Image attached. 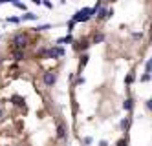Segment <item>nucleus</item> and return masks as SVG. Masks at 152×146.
Listing matches in <instances>:
<instances>
[{
    "mask_svg": "<svg viewBox=\"0 0 152 146\" xmlns=\"http://www.w3.org/2000/svg\"><path fill=\"white\" fill-rule=\"evenodd\" d=\"M95 13H97V9H95V7H83L81 11H77V13L73 15L72 20H75V22H88Z\"/></svg>",
    "mask_w": 152,
    "mask_h": 146,
    "instance_id": "f257e3e1",
    "label": "nucleus"
},
{
    "mask_svg": "<svg viewBox=\"0 0 152 146\" xmlns=\"http://www.w3.org/2000/svg\"><path fill=\"white\" fill-rule=\"evenodd\" d=\"M11 42H13L15 49H24V48H26L28 44H29V37H28L26 33H17V35L13 37Z\"/></svg>",
    "mask_w": 152,
    "mask_h": 146,
    "instance_id": "f03ea898",
    "label": "nucleus"
},
{
    "mask_svg": "<svg viewBox=\"0 0 152 146\" xmlns=\"http://www.w3.org/2000/svg\"><path fill=\"white\" fill-rule=\"evenodd\" d=\"M40 53H42L44 57H48V59H60V57H64L62 46H53V48H50V49H42Z\"/></svg>",
    "mask_w": 152,
    "mask_h": 146,
    "instance_id": "7ed1b4c3",
    "label": "nucleus"
},
{
    "mask_svg": "<svg viewBox=\"0 0 152 146\" xmlns=\"http://www.w3.org/2000/svg\"><path fill=\"white\" fill-rule=\"evenodd\" d=\"M42 82L46 84V86H53L55 82H57V73L55 71H48L42 75Z\"/></svg>",
    "mask_w": 152,
    "mask_h": 146,
    "instance_id": "20e7f679",
    "label": "nucleus"
},
{
    "mask_svg": "<svg viewBox=\"0 0 152 146\" xmlns=\"http://www.w3.org/2000/svg\"><path fill=\"white\" fill-rule=\"evenodd\" d=\"M90 48V42L88 40H81V42H73V49H77V51H86V49Z\"/></svg>",
    "mask_w": 152,
    "mask_h": 146,
    "instance_id": "39448f33",
    "label": "nucleus"
},
{
    "mask_svg": "<svg viewBox=\"0 0 152 146\" xmlns=\"http://www.w3.org/2000/svg\"><path fill=\"white\" fill-rule=\"evenodd\" d=\"M108 13H110V9H106V7L101 6V7L97 9V13H95V17H97L99 20H105V18H108Z\"/></svg>",
    "mask_w": 152,
    "mask_h": 146,
    "instance_id": "423d86ee",
    "label": "nucleus"
},
{
    "mask_svg": "<svg viewBox=\"0 0 152 146\" xmlns=\"http://www.w3.org/2000/svg\"><path fill=\"white\" fill-rule=\"evenodd\" d=\"M57 137L59 139H66V126H64L62 122L57 124Z\"/></svg>",
    "mask_w": 152,
    "mask_h": 146,
    "instance_id": "0eeeda50",
    "label": "nucleus"
},
{
    "mask_svg": "<svg viewBox=\"0 0 152 146\" xmlns=\"http://www.w3.org/2000/svg\"><path fill=\"white\" fill-rule=\"evenodd\" d=\"M88 55H86V53H83V55H81V60H79V73L81 71H83V68L86 66V64H88Z\"/></svg>",
    "mask_w": 152,
    "mask_h": 146,
    "instance_id": "6e6552de",
    "label": "nucleus"
},
{
    "mask_svg": "<svg viewBox=\"0 0 152 146\" xmlns=\"http://www.w3.org/2000/svg\"><path fill=\"white\" fill-rule=\"evenodd\" d=\"M132 108H134V100L128 97V99H126L125 102H123V110H126V112L130 113V112H132Z\"/></svg>",
    "mask_w": 152,
    "mask_h": 146,
    "instance_id": "1a4fd4ad",
    "label": "nucleus"
},
{
    "mask_svg": "<svg viewBox=\"0 0 152 146\" xmlns=\"http://www.w3.org/2000/svg\"><path fill=\"white\" fill-rule=\"evenodd\" d=\"M13 60H17V62L24 60V51H22V49H15V51H13Z\"/></svg>",
    "mask_w": 152,
    "mask_h": 146,
    "instance_id": "9d476101",
    "label": "nucleus"
},
{
    "mask_svg": "<svg viewBox=\"0 0 152 146\" xmlns=\"http://www.w3.org/2000/svg\"><path fill=\"white\" fill-rule=\"evenodd\" d=\"M72 42H73V38H72V35H70V33L66 35V37H62V38L57 40V44H72Z\"/></svg>",
    "mask_w": 152,
    "mask_h": 146,
    "instance_id": "9b49d317",
    "label": "nucleus"
},
{
    "mask_svg": "<svg viewBox=\"0 0 152 146\" xmlns=\"http://www.w3.org/2000/svg\"><path fill=\"white\" fill-rule=\"evenodd\" d=\"M130 122H132V117H126V119H123V120H121V128H123L125 132H126V130L130 128Z\"/></svg>",
    "mask_w": 152,
    "mask_h": 146,
    "instance_id": "f8f14e48",
    "label": "nucleus"
},
{
    "mask_svg": "<svg viewBox=\"0 0 152 146\" xmlns=\"http://www.w3.org/2000/svg\"><path fill=\"white\" fill-rule=\"evenodd\" d=\"M20 18H22V20H37V15H35V13H29V11H26V13H24Z\"/></svg>",
    "mask_w": 152,
    "mask_h": 146,
    "instance_id": "ddd939ff",
    "label": "nucleus"
},
{
    "mask_svg": "<svg viewBox=\"0 0 152 146\" xmlns=\"http://www.w3.org/2000/svg\"><path fill=\"white\" fill-rule=\"evenodd\" d=\"M105 40V35L103 33H95V37H94V44H99V42H103Z\"/></svg>",
    "mask_w": 152,
    "mask_h": 146,
    "instance_id": "4468645a",
    "label": "nucleus"
},
{
    "mask_svg": "<svg viewBox=\"0 0 152 146\" xmlns=\"http://www.w3.org/2000/svg\"><path fill=\"white\" fill-rule=\"evenodd\" d=\"M11 100H13L15 104H18V106H24V99H22V97H17V95H13Z\"/></svg>",
    "mask_w": 152,
    "mask_h": 146,
    "instance_id": "2eb2a0df",
    "label": "nucleus"
},
{
    "mask_svg": "<svg viewBox=\"0 0 152 146\" xmlns=\"http://www.w3.org/2000/svg\"><path fill=\"white\" fill-rule=\"evenodd\" d=\"M134 80H136V77H134V73H128V75H126V77H125V84H132Z\"/></svg>",
    "mask_w": 152,
    "mask_h": 146,
    "instance_id": "dca6fc26",
    "label": "nucleus"
},
{
    "mask_svg": "<svg viewBox=\"0 0 152 146\" xmlns=\"http://www.w3.org/2000/svg\"><path fill=\"white\" fill-rule=\"evenodd\" d=\"M145 71H147V73H152V57L147 60V64H145Z\"/></svg>",
    "mask_w": 152,
    "mask_h": 146,
    "instance_id": "f3484780",
    "label": "nucleus"
},
{
    "mask_svg": "<svg viewBox=\"0 0 152 146\" xmlns=\"http://www.w3.org/2000/svg\"><path fill=\"white\" fill-rule=\"evenodd\" d=\"M52 28V24H42V26H39V28H35V31H46V29Z\"/></svg>",
    "mask_w": 152,
    "mask_h": 146,
    "instance_id": "a211bd4d",
    "label": "nucleus"
},
{
    "mask_svg": "<svg viewBox=\"0 0 152 146\" xmlns=\"http://www.w3.org/2000/svg\"><path fill=\"white\" fill-rule=\"evenodd\" d=\"M11 4H13V6H15V7H18V9H22V11H26V6H24V4H22V2H17V0H13V2H11Z\"/></svg>",
    "mask_w": 152,
    "mask_h": 146,
    "instance_id": "6ab92c4d",
    "label": "nucleus"
},
{
    "mask_svg": "<svg viewBox=\"0 0 152 146\" xmlns=\"http://www.w3.org/2000/svg\"><path fill=\"white\" fill-rule=\"evenodd\" d=\"M7 22H13V24H20V22H22V18H20V17H9V18H7Z\"/></svg>",
    "mask_w": 152,
    "mask_h": 146,
    "instance_id": "aec40b11",
    "label": "nucleus"
},
{
    "mask_svg": "<svg viewBox=\"0 0 152 146\" xmlns=\"http://www.w3.org/2000/svg\"><path fill=\"white\" fill-rule=\"evenodd\" d=\"M115 146H128V139H121V141H117V144H115Z\"/></svg>",
    "mask_w": 152,
    "mask_h": 146,
    "instance_id": "412c9836",
    "label": "nucleus"
},
{
    "mask_svg": "<svg viewBox=\"0 0 152 146\" xmlns=\"http://www.w3.org/2000/svg\"><path fill=\"white\" fill-rule=\"evenodd\" d=\"M75 24H77L75 20H70V22H68V33H72V31H73V26H75Z\"/></svg>",
    "mask_w": 152,
    "mask_h": 146,
    "instance_id": "4be33fe9",
    "label": "nucleus"
},
{
    "mask_svg": "<svg viewBox=\"0 0 152 146\" xmlns=\"http://www.w3.org/2000/svg\"><path fill=\"white\" fill-rule=\"evenodd\" d=\"M150 77H152L150 73H145L143 77H141V82H147V80H150Z\"/></svg>",
    "mask_w": 152,
    "mask_h": 146,
    "instance_id": "5701e85b",
    "label": "nucleus"
},
{
    "mask_svg": "<svg viewBox=\"0 0 152 146\" xmlns=\"http://www.w3.org/2000/svg\"><path fill=\"white\" fill-rule=\"evenodd\" d=\"M147 108H149V110H152V99H149V100H147Z\"/></svg>",
    "mask_w": 152,
    "mask_h": 146,
    "instance_id": "b1692460",
    "label": "nucleus"
},
{
    "mask_svg": "<svg viewBox=\"0 0 152 146\" xmlns=\"http://www.w3.org/2000/svg\"><path fill=\"white\" fill-rule=\"evenodd\" d=\"M33 4H37V6H40V4H42V0H31Z\"/></svg>",
    "mask_w": 152,
    "mask_h": 146,
    "instance_id": "393cba45",
    "label": "nucleus"
},
{
    "mask_svg": "<svg viewBox=\"0 0 152 146\" xmlns=\"http://www.w3.org/2000/svg\"><path fill=\"white\" fill-rule=\"evenodd\" d=\"M99 146H108V143H106V141H101V143H99Z\"/></svg>",
    "mask_w": 152,
    "mask_h": 146,
    "instance_id": "a878e982",
    "label": "nucleus"
},
{
    "mask_svg": "<svg viewBox=\"0 0 152 146\" xmlns=\"http://www.w3.org/2000/svg\"><path fill=\"white\" fill-rule=\"evenodd\" d=\"M7 2H13V0H0V4H7Z\"/></svg>",
    "mask_w": 152,
    "mask_h": 146,
    "instance_id": "bb28decb",
    "label": "nucleus"
},
{
    "mask_svg": "<svg viewBox=\"0 0 152 146\" xmlns=\"http://www.w3.org/2000/svg\"><path fill=\"white\" fill-rule=\"evenodd\" d=\"M4 117V110H2V106H0V119Z\"/></svg>",
    "mask_w": 152,
    "mask_h": 146,
    "instance_id": "cd10ccee",
    "label": "nucleus"
},
{
    "mask_svg": "<svg viewBox=\"0 0 152 146\" xmlns=\"http://www.w3.org/2000/svg\"><path fill=\"white\" fill-rule=\"evenodd\" d=\"M112 2H117V0H112Z\"/></svg>",
    "mask_w": 152,
    "mask_h": 146,
    "instance_id": "c85d7f7f",
    "label": "nucleus"
},
{
    "mask_svg": "<svg viewBox=\"0 0 152 146\" xmlns=\"http://www.w3.org/2000/svg\"><path fill=\"white\" fill-rule=\"evenodd\" d=\"M17 2H20V0H17Z\"/></svg>",
    "mask_w": 152,
    "mask_h": 146,
    "instance_id": "c756f323",
    "label": "nucleus"
}]
</instances>
